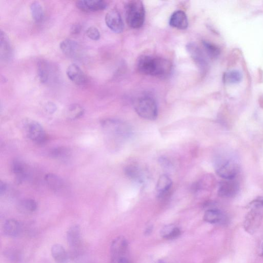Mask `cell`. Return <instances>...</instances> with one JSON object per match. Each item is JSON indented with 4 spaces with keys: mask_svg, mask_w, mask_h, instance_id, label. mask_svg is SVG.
<instances>
[{
    "mask_svg": "<svg viewBox=\"0 0 263 263\" xmlns=\"http://www.w3.org/2000/svg\"><path fill=\"white\" fill-rule=\"evenodd\" d=\"M6 189V184L2 181L0 182V194H1V195L5 192Z\"/></svg>",
    "mask_w": 263,
    "mask_h": 263,
    "instance_id": "cell-37",
    "label": "cell"
},
{
    "mask_svg": "<svg viewBox=\"0 0 263 263\" xmlns=\"http://www.w3.org/2000/svg\"><path fill=\"white\" fill-rule=\"evenodd\" d=\"M52 257L57 263H66L68 259V256L65 248L61 245L55 244L51 248Z\"/></svg>",
    "mask_w": 263,
    "mask_h": 263,
    "instance_id": "cell-21",
    "label": "cell"
},
{
    "mask_svg": "<svg viewBox=\"0 0 263 263\" xmlns=\"http://www.w3.org/2000/svg\"><path fill=\"white\" fill-rule=\"evenodd\" d=\"M111 257L129 254V244L126 238L118 236L114 239L110 248Z\"/></svg>",
    "mask_w": 263,
    "mask_h": 263,
    "instance_id": "cell-13",
    "label": "cell"
},
{
    "mask_svg": "<svg viewBox=\"0 0 263 263\" xmlns=\"http://www.w3.org/2000/svg\"><path fill=\"white\" fill-rule=\"evenodd\" d=\"M81 30V26L78 23H74L70 28L71 33L73 34H78L80 33Z\"/></svg>",
    "mask_w": 263,
    "mask_h": 263,
    "instance_id": "cell-36",
    "label": "cell"
},
{
    "mask_svg": "<svg viewBox=\"0 0 263 263\" xmlns=\"http://www.w3.org/2000/svg\"><path fill=\"white\" fill-rule=\"evenodd\" d=\"M29 137L38 144H42L46 141V137L42 126L37 122H29L27 125Z\"/></svg>",
    "mask_w": 263,
    "mask_h": 263,
    "instance_id": "cell-8",
    "label": "cell"
},
{
    "mask_svg": "<svg viewBox=\"0 0 263 263\" xmlns=\"http://www.w3.org/2000/svg\"><path fill=\"white\" fill-rule=\"evenodd\" d=\"M0 55L2 61H9L11 58L12 49L7 35L2 31L0 35Z\"/></svg>",
    "mask_w": 263,
    "mask_h": 263,
    "instance_id": "cell-16",
    "label": "cell"
},
{
    "mask_svg": "<svg viewBox=\"0 0 263 263\" xmlns=\"http://www.w3.org/2000/svg\"><path fill=\"white\" fill-rule=\"evenodd\" d=\"M181 234L180 229L175 226H167L162 230L163 237L166 240H173Z\"/></svg>",
    "mask_w": 263,
    "mask_h": 263,
    "instance_id": "cell-29",
    "label": "cell"
},
{
    "mask_svg": "<svg viewBox=\"0 0 263 263\" xmlns=\"http://www.w3.org/2000/svg\"><path fill=\"white\" fill-rule=\"evenodd\" d=\"M169 24L171 27L178 30H184L188 28V20L185 12L178 10L171 15Z\"/></svg>",
    "mask_w": 263,
    "mask_h": 263,
    "instance_id": "cell-15",
    "label": "cell"
},
{
    "mask_svg": "<svg viewBox=\"0 0 263 263\" xmlns=\"http://www.w3.org/2000/svg\"><path fill=\"white\" fill-rule=\"evenodd\" d=\"M203 46L207 55L211 58H217L221 53L220 48L216 45L208 41H202Z\"/></svg>",
    "mask_w": 263,
    "mask_h": 263,
    "instance_id": "cell-30",
    "label": "cell"
},
{
    "mask_svg": "<svg viewBox=\"0 0 263 263\" xmlns=\"http://www.w3.org/2000/svg\"><path fill=\"white\" fill-rule=\"evenodd\" d=\"M4 234L8 237H16L18 236L21 231L20 223L14 219L7 220L3 227Z\"/></svg>",
    "mask_w": 263,
    "mask_h": 263,
    "instance_id": "cell-18",
    "label": "cell"
},
{
    "mask_svg": "<svg viewBox=\"0 0 263 263\" xmlns=\"http://www.w3.org/2000/svg\"><path fill=\"white\" fill-rule=\"evenodd\" d=\"M111 263H132L129 255L111 257Z\"/></svg>",
    "mask_w": 263,
    "mask_h": 263,
    "instance_id": "cell-34",
    "label": "cell"
},
{
    "mask_svg": "<svg viewBox=\"0 0 263 263\" xmlns=\"http://www.w3.org/2000/svg\"><path fill=\"white\" fill-rule=\"evenodd\" d=\"M101 126L106 133L114 138L123 139L130 133L129 126L125 123L116 119H105L101 122Z\"/></svg>",
    "mask_w": 263,
    "mask_h": 263,
    "instance_id": "cell-4",
    "label": "cell"
},
{
    "mask_svg": "<svg viewBox=\"0 0 263 263\" xmlns=\"http://www.w3.org/2000/svg\"><path fill=\"white\" fill-rule=\"evenodd\" d=\"M106 25L113 32L121 33L124 30V25L119 12L116 9L111 10L105 17Z\"/></svg>",
    "mask_w": 263,
    "mask_h": 263,
    "instance_id": "cell-7",
    "label": "cell"
},
{
    "mask_svg": "<svg viewBox=\"0 0 263 263\" xmlns=\"http://www.w3.org/2000/svg\"><path fill=\"white\" fill-rule=\"evenodd\" d=\"M85 113L83 107L78 104L71 105L68 109L67 116L70 120H75L82 117Z\"/></svg>",
    "mask_w": 263,
    "mask_h": 263,
    "instance_id": "cell-28",
    "label": "cell"
},
{
    "mask_svg": "<svg viewBox=\"0 0 263 263\" xmlns=\"http://www.w3.org/2000/svg\"><path fill=\"white\" fill-rule=\"evenodd\" d=\"M67 241L69 246L76 252L81 244V229L79 225H75L69 227L66 233Z\"/></svg>",
    "mask_w": 263,
    "mask_h": 263,
    "instance_id": "cell-14",
    "label": "cell"
},
{
    "mask_svg": "<svg viewBox=\"0 0 263 263\" xmlns=\"http://www.w3.org/2000/svg\"><path fill=\"white\" fill-rule=\"evenodd\" d=\"M137 67L143 75L162 79L168 78L172 70V65L168 60L149 55L140 56L137 62Z\"/></svg>",
    "mask_w": 263,
    "mask_h": 263,
    "instance_id": "cell-1",
    "label": "cell"
},
{
    "mask_svg": "<svg viewBox=\"0 0 263 263\" xmlns=\"http://www.w3.org/2000/svg\"><path fill=\"white\" fill-rule=\"evenodd\" d=\"M50 154L52 158L62 160L69 157L70 151L65 147H58L52 150Z\"/></svg>",
    "mask_w": 263,
    "mask_h": 263,
    "instance_id": "cell-31",
    "label": "cell"
},
{
    "mask_svg": "<svg viewBox=\"0 0 263 263\" xmlns=\"http://www.w3.org/2000/svg\"><path fill=\"white\" fill-rule=\"evenodd\" d=\"M134 106L136 112L140 117L149 121H154L157 118L158 105L151 96H141L135 100Z\"/></svg>",
    "mask_w": 263,
    "mask_h": 263,
    "instance_id": "cell-3",
    "label": "cell"
},
{
    "mask_svg": "<svg viewBox=\"0 0 263 263\" xmlns=\"http://www.w3.org/2000/svg\"><path fill=\"white\" fill-rule=\"evenodd\" d=\"M237 171L238 166L236 164L230 160L224 161L221 163L216 169L217 174L226 180L233 179Z\"/></svg>",
    "mask_w": 263,
    "mask_h": 263,
    "instance_id": "cell-9",
    "label": "cell"
},
{
    "mask_svg": "<svg viewBox=\"0 0 263 263\" xmlns=\"http://www.w3.org/2000/svg\"><path fill=\"white\" fill-rule=\"evenodd\" d=\"M261 255H262V256H263V249H262V253H261Z\"/></svg>",
    "mask_w": 263,
    "mask_h": 263,
    "instance_id": "cell-39",
    "label": "cell"
},
{
    "mask_svg": "<svg viewBox=\"0 0 263 263\" xmlns=\"http://www.w3.org/2000/svg\"><path fill=\"white\" fill-rule=\"evenodd\" d=\"M78 44L72 39H66L62 41L60 44V48L62 51L66 55L72 56L77 51Z\"/></svg>",
    "mask_w": 263,
    "mask_h": 263,
    "instance_id": "cell-23",
    "label": "cell"
},
{
    "mask_svg": "<svg viewBox=\"0 0 263 263\" xmlns=\"http://www.w3.org/2000/svg\"><path fill=\"white\" fill-rule=\"evenodd\" d=\"M187 50L191 58H193L201 73H205L207 70L208 62L204 53L200 48L194 43L187 45Z\"/></svg>",
    "mask_w": 263,
    "mask_h": 263,
    "instance_id": "cell-6",
    "label": "cell"
},
{
    "mask_svg": "<svg viewBox=\"0 0 263 263\" xmlns=\"http://www.w3.org/2000/svg\"><path fill=\"white\" fill-rule=\"evenodd\" d=\"M125 8L128 26L134 29L142 27L145 20V9L142 2L139 0L128 1Z\"/></svg>",
    "mask_w": 263,
    "mask_h": 263,
    "instance_id": "cell-2",
    "label": "cell"
},
{
    "mask_svg": "<svg viewBox=\"0 0 263 263\" xmlns=\"http://www.w3.org/2000/svg\"><path fill=\"white\" fill-rule=\"evenodd\" d=\"M32 16L35 22H41L44 18V11L42 5L37 1L33 2L30 5Z\"/></svg>",
    "mask_w": 263,
    "mask_h": 263,
    "instance_id": "cell-25",
    "label": "cell"
},
{
    "mask_svg": "<svg viewBox=\"0 0 263 263\" xmlns=\"http://www.w3.org/2000/svg\"><path fill=\"white\" fill-rule=\"evenodd\" d=\"M76 6L83 11H97L103 10L107 7L106 2L102 0H81L76 3Z\"/></svg>",
    "mask_w": 263,
    "mask_h": 263,
    "instance_id": "cell-10",
    "label": "cell"
},
{
    "mask_svg": "<svg viewBox=\"0 0 263 263\" xmlns=\"http://www.w3.org/2000/svg\"><path fill=\"white\" fill-rule=\"evenodd\" d=\"M4 256L11 262H17L21 259V254L17 249L8 248L4 251Z\"/></svg>",
    "mask_w": 263,
    "mask_h": 263,
    "instance_id": "cell-32",
    "label": "cell"
},
{
    "mask_svg": "<svg viewBox=\"0 0 263 263\" xmlns=\"http://www.w3.org/2000/svg\"><path fill=\"white\" fill-rule=\"evenodd\" d=\"M263 207V201H260L255 208L248 214L244 222V229L248 233L252 234L258 230L261 223L262 215L259 208Z\"/></svg>",
    "mask_w": 263,
    "mask_h": 263,
    "instance_id": "cell-5",
    "label": "cell"
},
{
    "mask_svg": "<svg viewBox=\"0 0 263 263\" xmlns=\"http://www.w3.org/2000/svg\"><path fill=\"white\" fill-rule=\"evenodd\" d=\"M172 186L171 179L167 175L163 174L159 178L156 190L159 197L163 196L168 192Z\"/></svg>",
    "mask_w": 263,
    "mask_h": 263,
    "instance_id": "cell-20",
    "label": "cell"
},
{
    "mask_svg": "<svg viewBox=\"0 0 263 263\" xmlns=\"http://www.w3.org/2000/svg\"><path fill=\"white\" fill-rule=\"evenodd\" d=\"M37 202L33 199H26L22 200L19 204V209L25 213L33 212L37 209Z\"/></svg>",
    "mask_w": 263,
    "mask_h": 263,
    "instance_id": "cell-27",
    "label": "cell"
},
{
    "mask_svg": "<svg viewBox=\"0 0 263 263\" xmlns=\"http://www.w3.org/2000/svg\"><path fill=\"white\" fill-rule=\"evenodd\" d=\"M204 220L205 222L212 224H223L226 222L224 214L216 209L207 210L204 214Z\"/></svg>",
    "mask_w": 263,
    "mask_h": 263,
    "instance_id": "cell-17",
    "label": "cell"
},
{
    "mask_svg": "<svg viewBox=\"0 0 263 263\" xmlns=\"http://www.w3.org/2000/svg\"><path fill=\"white\" fill-rule=\"evenodd\" d=\"M87 34L89 38L94 41H98L100 38V33L98 28L91 27L88 29Z\"/></svg>",
    "mask_w": 263,
    "mask_h": 263,
    "instance_id": "cell-33",
    "label": "cell"
},
{
    "mask_svg": "<svg viewBox=\"0 0 263 263\" xmlns=\"http://www.w3.org/2000/svg\"><path fill=\"white\" fill-rule=\"evenodd\" d=\"M238 183L233 179L222 182L218 190V195L222 197H231L236 195L238 191Z\"/></svg>",
    "mask_w": 263,
    "mask_h": 263,
    "instance_id": "cell-12",
    "label": "cell"
},
{
    "mask_svg": "<svg viewBox=\"0 0 263 263\" xmlns=\"http://www.w3.org/2000/svg\"><path fill=\"white\" fill-rule=\"evenodd\" d=\"M38 76L42 83L46 82L49 79L50 66L45 61H40L38 64Z\"/></svg>",
    "mask_w": 263,
    "mask_h": 263,
    "instance_id": "cell-26",
    "label": "cell"
},
{
    "mask_svg": "<svg viewBox=\"0 0 263 263\" xmlns=\"http://www.w3.org/2000/svg\"><path fill=\"white\" fill-rule=\"evenodd\" d=\"M156 263H167L163 261H158Z\"/></svg>",
    "mask_w": 263,
    "mask_h": 263,
    "instance_id": "cell-38",
    "label": "cell"
},
{
    "mask_svg": "<svg viewBox=\"0 0 263 263\" xmlns=\"http://www.w3.org/2000/svg\"><path fill=\"white\" fill-rule=\"evenodd\" d=\"M45 109L47 113L53 114L57 110V106L52 102H48L45 104Z\"/></svg>",
    "mask_w": 263,
    "mask_h": 263,
    "instance_id": "cell-35",
    "label": "cell"
},
{
    "mask_svg": "<svg viewBox=\"0 0 263 263\" xmlns=\"http://www.w3.org/2000/svg\"><path fill=\"white\" fill-rule=\"evenodd\" d=\"M66 74L68 78L77 85H83L87 82V77L85 73L75 64H71L68 66Z\"/></svg>",
    "mask_w": 263,
    "mask_h": 263,
    "instance_id": "cell-11",
    "label": "cell"
},
{
    "mask_svg": "<svg viewBox=\"0 0 263 263\" xmlns=\"http://www.w3.org/2000/svg\"><path fill=\"white\" fill-rule=\"evenodd\" d=\"M11 171L16 175L18 183H20L25 180L27 176L26 167L21 161L15 160L12 163Z\"/></svg>",
    "mask_w": 263,
    "mask_h": 263,
    "instance_id": "cell-22",
    "label": "cell"
},
{
    "mask_svg": "<svg viewBox=\"0 0 263 263\" xmlns=\"http://www.w3.org/2000/svg\"><path fill=\"white\" fill-rule=\"evenodd\" d=\"M224 81L230 85H235L240 83L243 79V74L240 70L233 69L227 71L224 75Z\"/></svg>",
    "mask_w": 263,
    "mask_h": 263,
    "instance_id": "cell-24",
    "label": "cell"
},
{
    "mask_svg": "<svg viewBox=\"0 0 263 263\" xmlns=\"http://www.w3.org/2000/svg\"><path fill=\"white\" fill-rule=\"evenodd\" d=\"M45 181L48 185L55 192L62 191L65 186L63 179L56 174H47L44 177Z\"/></svg>",
    "mask_w": 263,
    "mask_h": 263,
    "instance_id": "cell-19",
    "label": "cell"
}]
</instances>
